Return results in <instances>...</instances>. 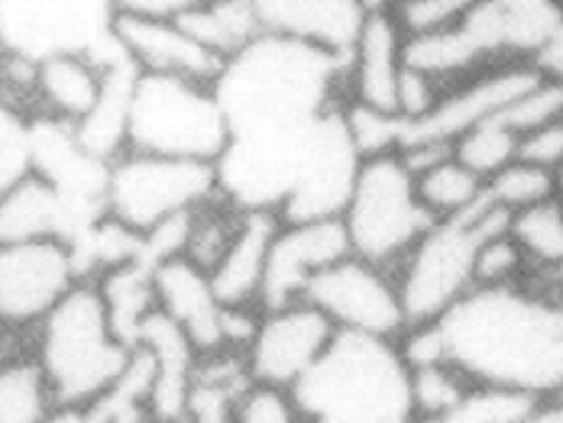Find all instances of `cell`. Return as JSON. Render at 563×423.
<instances>
[{"instance_id":"obj_1","label":"cell","mask_w":563,"mask_h":423,"mask_svg":"<svg viewBox=\"0 0 563 423\" xmlns=\"http://www.w3.org/2000/svg\"><path fill=\"white\" fill-rule=\"evenodd\" d=\"M434 323L441 363L470 385L548 401L563 394V288L476 285Z\"/></svg>"},{"instance_id":"obj_2","label":"cell","mask_w":563,"mask_h":423,"mask_svg":"<svg viewBox=\"0 0 563 423\" xmlns=\"http://www.w3.org/2000/svg\"><path fill=\"white\" fill-rule=\"evenodd\" d=\"M291 398L305 423H415L411 369L398 339L338 330Z\"/></svg>"},{"instance_id":"obj_3","label":"cell","mask_w":563,"mask_h":423,"mask_svg":"<svg viewBox=\"0 0 563 423\" xmlns=\"http://www.w3.org/2000/svg\"><path fill=\"white\" fill-rule=\"evenodd\" d=\"M33 336V359L46 375L56 404L68 408H91L101 401L126 371L136 349L117 336L104 298L91 278H81L49 311V318H43Z\"/></svg>"},{"instance_id":"obj_4","label":"cell","mask_w":563,"mask_h":423,"mask_svg":"<svg viewBox=\"0 0 563 423\" xmlns=\"http://www.w3.org/2000/svg\"><path fill=\"white\" fill-rule=\"evenodd\" d=\"M508 230V213L483 201L470 211L434 220L395 268L408 326L431 323L476 288L479 249Z\"/></svg>"},{"instance_id":"obj_5","label":"cell","mask_w":563,"mask_h":423,"mask_svg":"<svg viewBox=\"0 0 563 423\" xmlns=\"http://www.w3.org/2000/svg\"><path fill=\"white\" fill-rule=\"evenodd\" d=\"M227 146L230 123L214 85L172 75H136L126 107V149L218 165Z\"/></svg>"},{"instance_id":"obj_6","label":"cell","mask_w":563,"mask_h":423,"mask_svg":"<svg viewBox=\"0 0 563 423\" xmlns=\"http://www.w3.org/2000/svg\"><path fill=\"white\" fill-rule=\"evenodd\" d=\"M221 198L218 165L123 149L104 175V216L146 240Z\"/></svg>"},{"instance_id":"obj_7","label":"cell","mask_w":563,"mask_h":423,"mask_svg":"<svg viewBox=\"0 0 563 423\" xmlns=\"http://www.w3.org/2000/svg\"><path fill=\"white\" fill-rule=\"evenodd\" d=\"M340 220L350 240V253L389 268L393 275L434 223L418 198L415 175L405 168L398 153L360 162Z\"/></svg>"},{"instance_id":"obj_8","label":"cell","mask_w":563,"mask_h":423,"mask_svg":"<svg viewBox=\"0 0 563 423\" xmlns=\"http://www.w3.org/2000/svg\"><path fill=\"white\" fill-rule=\"evenodd\" d=\"M113 0H0V55L40 65L65 53L117 55Z\"/></svg>"},{"instance_id":"obj_9","label":"cell","mask_w":563,"mask_h":423,"mask_svg":"<svg viewBox=\"0 0 563 423\" xmlns=\"http://www.w3.org/2000/svg\"><path fill=\"white\" fill-rule=\"evenodd\" d=\"M314 311L334 323L340 333H363L379 339H398L408 330L398 281L389 268L366 263L360 256H343L321 268L301 291Z\"/></svg>"},{"instance_id":"obj_10","label":"cell","mask_w":563,"mask_h":423,"mask_svg":"<svg viewBox=\"0 0 563 423\" xmlns=\"http://www.w3.org/2000/svg\"><path fill=\"white\" fill-rule=\"evenodd\" d=\"M78 281L81 265L65 240L0 243V333H33Z\"/></svg>"},{"instance_id":"obj_11","label":"cell","mask_w":563,"mask_h":423,"mask_svg":"<svg viewBox=\"0 0 563 423\" xmlns=\"http://www.w3.org/2000/svg\"><path fill=\"white\" fill-rule=\"evenodd\" d=\"M334 333V323L321 311H314L308 301L260 311L256 330L243 349L250 381L291 391L324 356Z\"/></svg>"},{"instance_id":"obj_12","label":"cell","mask_w":563,"mask_h":423,"mask_svg":"<svg viewBox=\"0 0 563 423\" xmlns=\"http://www.w3.org/2000/svg\"><path fill=\"white\" fill-rule=\"evenodd\" d=\"M544 75L528 65V62H508L486 68L466 81H456L451 88H444L438 107L421 116V120H401V146L418 143V140H441V143H456L466 130H473L476 123L496 116L508 101H515L525 88H531L534 81H541Z\"/></svg>"},{"instance_id":"obj_13","label":"cell","mask_w":563,"mask_h":423,"mask_svg":"<svg viewBox=\"0 0 563 423\" xmlns=\"http://www.w3.org/2000/svg\"><path fill=\"white\" fill-rule=\"evenodd\" d=\"M350 256V240L340 216L282 220L263 275L260 311H273L301 301L305 285L328 265Z\"/></svg>"},{"instance_id":"obj_14","label":"cell","mask_w":563,"mask_h":423,"mask_svg":"<svg viewBox=\"0 0 563 423\" xmlns=\"http://www.w3.org/2000/svg\"><path fill=\"white\" fill-rule=\"evenodd\" d=\"M111 36L123 58L143 75H172L214 85L227 62L211 55L175 16L117 10Z\"/></svg>"},{"instance_id":"obj_15","label":"cell","mask_w":563,"mask_h":423,"mask_svg":"<svg viewBox=\"0 0 563 423\" xmlns=\"http://www.w3.org/2000/svg\"><path fill=\"white\" fill-rule=\"evenodd\" d=\"M153 288L156 308L185 330L201 356L227 349V308L211 285L208 268L191 263L185 253H175L153 265Z\"/></svg>"},{"instance_id":"obj_16","label":"cell","mask_w":563,"mask_h":423,"mask_svg":"<svg viewBox=\"0 0 563 423\" xmlns=\"http://www.w3.org/2000/svg\"><path fill=\"white\" fill-rule=\"evenodd\" d=\"M405 71V33L393 10L369 13L343 58V101L398 116V81Z\"/></svg>"},{"instance_id":"obj_17","label":"cell","mask_w":563,"mask_h":423,"mask_svg":"<svg viewBox=\"0 0 563 423\" xmlns=\"http://www.w3.org/2000/svg\"><path fill=\"white\" fill-rule=\"evenodd\" d=\"M263 36L346 58L369 16L360 0H250Z\"/></svg>"},{"instance_id":"obj_18","label":"cell","mask_w":563,"mask_h":423,"mask_svg":"<svg viewBox=\"0 0 563 423\" xmlns=\"http://www.w3.org/2000/svg\"><path fill=\"white\" fill-rule=\"evenodd\" d=\"M136 346H143L153 359V391H150V418L156 423H188L191 381L201 353L185 336L178 323H172L159 308L143 320Z\"/></svg>"},{"instance_id":"obj_19","label":"cell","mask_w":563,"mask_h":423,"mask_svg":"<svg viewBox=\"0 0 563 423\" xmlns=\"http://www.w3.org/2000/svg\"><path fill=\"white\" fill-rule=\"evenodd\" d=\"M81 236L65 194L40 168H26L0 191V243L65 240L75 246Z\"/></svg>"},{"instance_id":"obj_20","label":"cell","mask_w":563,"mask_h":423,"mask_svg":"<svg viewBox=\"0 0 563 423\" xmlns=\"http://www.w3.org/2000/svg\"><path fill=\"white\" fill-rule=\"evenodd\" d=\"M120 55L123 53L98 58V55L65 53L43 58L33 78V104L40 107V116L78 126L101 101L108 88V75Z\"/></svg>"},{"instance_id":"obj_21","label":"cell","mask_w":563,"mask_h":423,"mask_svg":"<svg viewBox=\"0 0 563 423\" xmlns=\"http://www.w3.org/2000/svg\"><path fill=\"white\" fill-rule=\"evenodd\" d=\"M279 223L282 216L276 211H266V208L243 211L221 259L211 265V285L224 308L260 311L266 259H269V246H273Z\"/></svg>"},{"instance_id":"obj_22","label":"cell","mask_w":563,"mask_h":423,"mask_svg":"<svg viewBox=\"0 0 563 423\" xmlns=\"http://www.w3.org/2000/svg\"><path fill=\"white\" fill-rule=\"evenodd\" d=\"M175 20L221 62L246 53L263 36L250 0H201Z\"/></svg>"},{"instance_id":"obj_23","label":"cell","mask_w":563,"mask_h":423,"mask_svg":"<svg viewBox=\"0 0 563 423\" xmlns=\"http://www.w3.org/2000/svg\"><path fill=\"white\" fill-rule=\"evenodd\" d=\"M104 298L113 330L126 346H136L143 320L156 311V288H153V265L143 256L117 263L91 278Z\"/></svg>"},{"instance_id":"obj_24","label":"cell","mask_w":563,"mask_h":423,"mask_svg":"<svg viewBox=\"0 0 563 423\" xmlns=\"http://www.w3.org/2000/svg\"><path fill=\"white\" fill-rule=\"evenodd\" d=\"M508 233L528 263V278L563 288V208L558 198L511 213Z\"/></svg>"},{"instance_id":"obj_25","label":"cell","mask_w":563,"mask_h":423,"mask_svg":"<svg viewBox=\"0 0 563 423\" xmlns=\"http://www.w3.org/2000/svg\"><path fill=\"white\" fill-rule=\"evenodd\" d=\"M53 408V388L33 353H13L0 363V423H40Z\"/></svg>"},{"instance_id":"obj_26","label":"cell","mask_w":563,"mask_h":423,"mask_svg":"<svg viewBox=\"0 0 563 423\" xmlns=\"http://www.w3.org/2000/svg\"><path fill=\"white\" fill-rule=\"evenodd\" d=\"M415 188H418V198L428 208V213L434 220H444V216H456V213L476 208L483 201L486 181L451 156L441 165L421 171L415 178Z\"/></svg>"},{"instance_id":"obj_27","label":"cell","mask_w":563,"mask_h":423,"mask_svg":"<svg viewBox=\"0 0 563 423\" xmlns=\"http://www.w3.org/2000/svg\"><path fill=\"white\" fill-rule=\"evenodd\" d=\"M486 201L496 204L499 211H506L508 216L518 211H528L534 204L554 201L558 198V175L538 165L515 159L508 162L503 171H496L493 178H486L483 188Z\"/></svg>"},{"instance_id":"obj_28","label":"cell","mask_w":563,"mask_h":423,"mask_svg":"<svg viewBox=\"0 0 563 423\" xmlns=\"http://www.w3.org/2000/svg\"><path fill=\"white\" fill-rule=\"evenodd\" d=\"M515 156H518V136L496 116L476 123L453 143V159L466 165L483 181L503 171L508 162H515Z\"/></svg>"},{"instance_id":"obj_29","label":"cell","mask_w":563,"mask_h":423,"mask_svg":"<svg viewBox=\"0 0 563 423\" xmlns=\"http://www.w3.org/2000/svg\"><path fill=\"white\" fill-rule=\"evenodd\" d=\"M476 385H470L463 375L444 363L434 366H415L411 369V404H415V421H428L438 414H448L456 408Z\"/></svg>"},{"instance_id":"obj_30","label":"cell","mask_w":563,"mask_h":423,"mask_svg":"<svg viewBox=\"0 0 563 423\" xmlns=\"http://www.w3.org/2000/svg\"><path fill=\"white\" fill-rule=\"evenodd\" d=\"M499 123H506L515 136H525L544 123L563 120V81L554 78H541L531 88H525L515 101H508L499 113Z\"/></svg>"},{"instance_id":"obj_31","label":"cell","mask_w":563,"mask_h":423,"mask_svg":"<svg viewBox=\"0 0 563 423\" xmlns=\"http://www.w3.org/2000/svg\"><path fill=\"white\" fill-rule=\"evenodd\" d=\"M343 120H346L350 140H353V146H356V153L363 159L398 153V143H401V116L373 110V107L343 104Z\"/></svg>"},{"instance_id":"obj_32","label":"cell","mask_w":563,"mask_h":423,"mask_svg":"<svg viewBox=\"0 0 563 423\" xmlns=\"http://www.w3.org/2000/svg\"><path fill=\"white\" fill-rule=\"evenodd\" d=\"M476 3L479 0H393V16L405 40H411L451 30Z\"/></svg>"},{"instance_id":"obj_33","label":"cell","mask_w":563,"mask_h":423,"mask_svg":"<svg viewBox=\"0 0 563 423\" xmlns=\"http://www.w3.org/2000/svg\"><path fill=\"white\" fill-rule=\"evenodd\" d=\"M230 423H305L301 411L288 388L256 385L250 381L246 391L236 398L233 411L227 414Z\"/></svg>"},{"instance_id":"obj_34","label":"cell","mask_w":563,"mask_h":423,"mask_svg":"<svg viewBox=\"0 0 563 423\" xmlns=\"http://www.w3.org/2000/svg\"><path fill=\"white\" fill-rule=\"evenodd\" d=\"M33 168V146H30V116L10 104H0V191Z\"/></svg>"},{"instance_id":"obj_35","label":"cell","mask_w":563,"mask_h":423,"mask_svg":"<svg viewBox=\"0 0 563 423\" xmlns=\"http://www.w3.org/2000/svg\"><path fill=\"white\" fill-rule=\"evenodd\" d=\"M528 278V263L511 233L493 236L476 256V285H511Z\"/></svg>"},{"instance_id":"obj_36","label":"cell","mask_w":563,"mask_h":423,"mask_svg":"<svg viewBox=\"0 0 563 423\" xmlns=\"http://www.w3.org/2000/svg\"><path fill=\"white\" fill-rule=\"evenodd\" d=\"M444 94V85L411 65H405L398 81V116L401 120H421L428 116Z\"/></svg>"},{"instance_id":"obj_37","label":"cell","mask_w":563,"mask_h":423,"mask_svg":"<svg viewBox=\"0 0 563 423\" xmlns=\"http://www.w3.org/2000/svg\"><path fill=\"white\" fill-rule=\"evenodd\" d=\"M515 159L548 168L558 175V168L563 165V120L544 123V126L518 136V156Z\"/></svg>"},{"instance_id":"obj_38","label":"cell","mask_w":563,"mask_h":423,"mask_svg":"<svg viewBox=\"0 0 563 423\" xmlns=\"http://www.w3.org/2000/svg\"><path fill=\"white\" fill-rule=\"evenodd\" d=\"M117 10L126 13H150V16H181L188 7L201 3V0H113Z\"/></svg>"},{"instance_id":"obj_39","label":"cell","mask_w":563,"mask_h":423,"mask_svg":"<svg viewBox=\"0 0 563 423\" xmlns=\"http://www.w3.org/2000/svg\"><path fill=\"white\" fill-rule=\"evenodd\" d=\"M40 423H95L88 408H68V404H56Z\"/></svg>"},{"instance_id":"obj_40","label":"cell","mask_w":563,"mask_h":423,"mask_svg":"<svg viewBox=\"0 0 563 423\" xmlns=\"http://www.w3.org/2000/svg\"><path fill=\"white\" fill-rule=\"evenodd\" d=\"M360 7L366 13H383V10H393V0H360Z\"/></svg>"},{"instance_id":"obj_41","label":"cell","mask_w":563,"mask_h":423,"mask_svg":"<svg viewBox=\"0 0 563 423\" xmlns=\"http://www.w3.org/2000/svg\"><path fill=\"white\" fill-rule=\"evenodd\" d=\"M558 204L563 208V165L558 168Z\"/></svg>"},{"instance_id":"obj_42","label":"cell","mask_w":563,"mask_h":423,"mask_svg":"<svg viewBox=\"0 0 563 423\" xmlns=\"http://www.w3.org/2000/svg\"><path fill=\"white\" fill-rule=\"evenodd\" d=\"M188 423H230L227 418H201V421H188Z\"/></svg>"},{"instance_id":"obj_43","label":"cell","mask_w":563,"mask_h":423,"mask_svg":"<svg viewBox=\"0 0 563 423\" xmlns=\"http://www.w3.org/2000/svg\"><path fill=\"white\" fill-rule=\"evenodd\" d=\"M0 336H3V333H0ZM10 356H13V353H10V349H7V346L0 343V363H3V359H10Z\"/></svg>"},{"instance_id":"obj_44","label":"cell","mask_w":563,"mask_h":423,"mask_svg":"<svg viewBox=\"0 0 563 423\" xmlns=\"http://www.w3.org/2000/svg\"><path fill=\"white\" fill-rule=\"evenodd\" d=\"M0 104H7V94H3V85H0Z\"/></svg>"},{"instance_id":"obj_45","label":"cell","mask_w":563,"mask_h":423,"mask_svg":"<svg viewBox=\"0 0 563 423\" xmlns=\"http://www.w3.org/2000/svg\"><path fill=\"white\" fill-rule=\"evenodd\" d=\"M561 3H563V0H561Z\"/></svg>"}]
</instances>
